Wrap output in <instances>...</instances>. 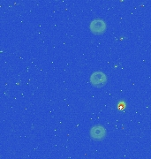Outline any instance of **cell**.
<instances>
[{"label":"cell","mask_w":151,"mask_h":159,"mask_svg":"<svg viewBox=\"0 0 151 159\" xmlns=\"http://www.w3.org/2000/svg\"><path fill=\"white\" fill-rule=\"evenodd\" d=\"M106 134L107 131L105 127L101 125H95L92 126L89 131V135L91 139L95 142H102L106 137Z\"/></svg>","instance_id":"6da1fadb"},{"label":"cell","mask_w":151,"mask_h":159,"mask_svg":"<svg viewBox=\"0 0 151 159\" xmlns=\"http://www.w3.org/2000/svg\"><path fill=\"white\" fill-rule=\"evenodd\" d=\"M106 23L102 19L93 20L89 25L90 31L95 35H102L106 31Z\"/></svg>","instance_id":"7a4b0ae2"},{"label":"cell","mask_w":151,"mask_h":159,"mask_svg":"<svg viewBox=\"0 0 151 159\" xmlns=\"http://www.w3.org/2000/svg\"><path fill=\"white\" fill-rule=\"evenodd\" d=\"M107 80H108V78H107L106 74L101 71L95 72L90 76V83L95 88L104 87L106 85Z\"/></svg>","instance_id":"3957f363"}]
</instances>
